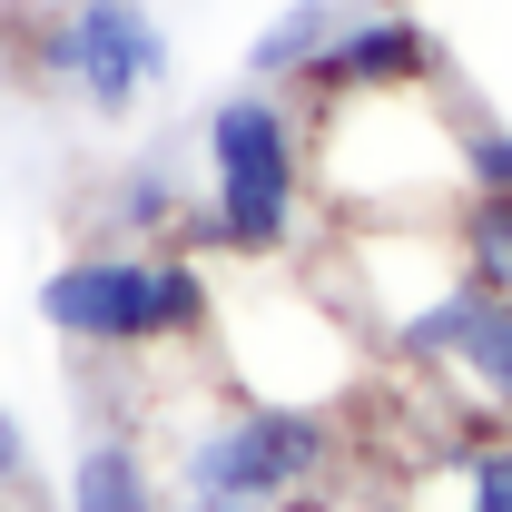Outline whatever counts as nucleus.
Returning a JSON list of instances; mask_svg holds the SVG:
<instances>
[{"instance_id":"obj_1","label":"nucleus","mask_w":512,"mask_h":512,"mask_svg":"<svg viewBox=\"0 0 512 512\" xmlns=\"http://www.w3.org/2000/svg\"><path fill=\"white\" fill-rule=\"evenodd\" d=\"M188 178H197V217L188 237L237 266H276L316 217V178H306V109L286 89H217L188 128Z\"/></svg>"},{"instance_id":"obj_2","label":"nucleus","mask_w":512,"mask_h":512,"mask_svg":"<svg viewBox=\"0 0 512 512\" xmlns=\"http://www.w3.org/2000/svg\"><path fill=\"white\" fill-rule=\"evenodd\" d=\"M30 316L79 355H158V345H197L217 316V276L197 266L178 237L128 247V237H89L30 286Z\"/></svg>"},{"instance_id":"obj_3","label":"nucleus","mask_w":512,"mask_h":512,"mask_svg":"<svg viewBox=\"0 0 512 512\" xmlns=\"http://www.w3.org/2000/svg\"><path fill=\"white\" fill-rule=\"evenodd\" d=\"M335 463V424L316 404H227L178 434V512H286Z\"/></svg>"},{"instance_id":"obj_4","label":"nucleus","mask_w":512,"mask_h":512,"mask_svg":"<svg viewBox=\"0 0 512 512\" xmlns=\"http://www.w3.org/2000/svg\"><path fill=\"white\" fill-rule=\"evenodd\" d=\"M20 60H30V79H40L50 99H69L79 119L119 128L178 79V40H168L158 0H60V10L30 20Z\"/></svg>"},{"instance_id":"obj_5","label":"nucleus","mask_w":512,"mask_h":512,"mask_svg":"<svg viewBox=\"0 0 512 512\" xmlns=\"http://www.w3.org/2000/svg\"><path fill=\"white\" fill-rule=\"evenodd\" d=\"M444 69V40H434V20L424 10H394V0H365V10H345L335 20V40L316 50V69L296 79L306 99H355V89H424Z\"/></svg>"},{"instance_id":"obj_6","label":"nucleus","mask_w":512,"mask_h":512,"mask_svg":"<svg viewBox=\"0 0 512 512\" xmlns=\"http://www.w3.org/2000/svg\"><path fill=\"white\" fill-rule=\"evenodd\" d=\"M188 217H197V178H188L178 148H138L119 178H109V197H99V237H128V247H158Z\"/></svg>"},{"instance_id":"obj_7","label":"nucleus","mask_w":512,"mask_h":512,"mask_svg":"<svg viewBox=\"0 0 512 512\" xmlns=\"http://www.w3.org/2000/svg\"><path fill=\"white\" fill-rule=\"evenodd\" d=\"M335 20H345V0H276L247 40V79L256 89H296L316 69V50L335 40Z\"/></svg>"},{"instance_id":"obj_8","label":"nucleus","mask_w":512,"mask_h":512,"mask_svg":"<svg viewBox=\"0 0 512 512\" xmlns=\"http://www.w3.org/2000/svg\"><path fill=\"white\" fill-rule=\"evenodd\" d=\"M69 512H168V503H158V473L128 434H89L69 463Z\"/></svg>"},{"instance_id":"obj_9","label":"nucleus","mask_w":512,"mask_h":512,"mask_svg":"<svg viewBox=\"0 0 512 512\" xmlns=\"http://www.w3.org/2000/svg\"><path fill=\"white\" fill-rule=\"evenodd\" d=\"M453 266L483 286V296H512V188H463L444 207Z\"/></svg>"},{"instance_id":"obj_10","label":"nucleus","mask_w":512,"mask_h":512,"mask_svg":"<svg viewBox=\"0 0 512 512\" xmlns=\"http://www.w3.org/2000/svg\"><path fill=\"white\" fill-rule=\"evenodd\" d=\"M424 512H512V444H463L424 483Z\"/></svg>"},{"instance_id":"obj_11","label":"nucleus","mask_w":512,"mask_h":512,"mask_svg":"<svg viewBox=\"0 0 512 512\" xmlns=\"http://www.w3.org/2000/svg\"><path fill=\"white\" fill-rule=\"evenodd\" d=\"M453 375L473 384L493 414H512V296L483 306V325H473V345H463V365H453Z\"/></svg>"},{"instance_id":"obj_12","label":"nucleus","mask_w":512,"mask_h":512,"mask_svg":"<svg viewBox=\"0 0 512 512\" xmlns=\"http://www.w3.org/2000/svg\"><path fill=\"white\" fill-rule=\"evenodd\" d=\"M20 483H30V424L0 404V493H20Z\"/></svg>"}]
</instances>
